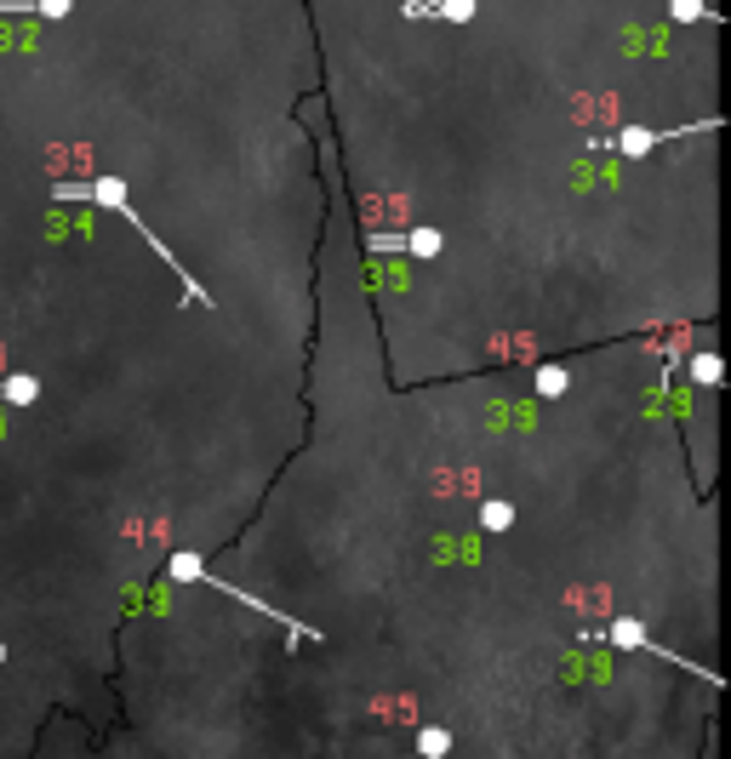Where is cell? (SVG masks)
Listing matches in <instances>:
<instances>
[{"label":"cell","instance_id":"cell-8","mask_svg":"<svg viewBox=\"0 0 731 759\" xmlns=\"http://www.w3.org/2000/svg\"><path fill=\"white\" fill-rule=\"evenodd\" d=\"M0 400H7V406H35V400H40V377H29V371L0 377Z\"/></svg>","mask_w":731,"mask_h":759},{"label":"cell","instance_id":"cell-6","mask_svg":"<svg viewBox=\"0 0 731 759\" xmlns=\"http://www.w3.org/2000/svg\"><path fill=\"white\" fill-rule=\"evenodd\" d=\"M17 12H35L47 24H58V17L75 12V0H0V17H17Z\"/></svg>","mask_w":731,"mask_h":759},{"label":"cell","instance_id":"cell-2","mask_svg":"<svg viewBox=\"0 0 731 759\" xmlns=\"http://www.w3.org/2000/svg\"><path fill=\"white\" fill-rule=\"evenodd\" d=\"M172 577H177V583H206V589H217V594H229V599H240V606H247V611H263V617H275L280 622V629L286 634H292V640H320L315 629H303V622L298 617H286V611H275V606H263V599L257 594H247V589H235V583H224V577H212L206 566H201V554H172V566H166Z\"/></svg>","mask_w":731,"mask_h":759},{"label":"cell","instance_id":"cell-1","mask_svg":"<svg viewBox=\"0 0 731 759\" xmlns=\"http://www.w3.org/2000/svg\"><path fill=\"white\" fill-rule=\"evenodd\" d=\"M52 200H92V206H103V212H115V217H126L131 223V229H138L143 235V245H154V257H161V263H172V269L177 275H184V292L194 298V303H206L212 308V298L201 292V286H194V275L184 269V257H177L172 252V245L161 240V235H154L149 229V223L138 217V206H131V189L121 184V177H80V184H52Z\"/></svg>","mask_w":731,"mask_h":759},{"label":"cell","instance_id":"cell-11","mask_svg":"<svg viewBox=\"0 0 731 759\" xmlns=\"http://www.w3.org/2000/svg\"><path fill=\"white\" fill-rule=\"evenodd\" d=\"M531 383H538V394L560 400L566 394V366H538V371H531Z\"/></svg>","mask_w":731,"mask_h":759},{"label":"cell","instance_id":"cell-5","mask_svg":"<svg viewBox=\"0 0 731 759\" xmlns=\"http://www.w3.org/2000/svg\"><path fill=\"white\" fill-rule=\"evenodd\" d=\"M401 252H412L417 263H434L440 252H446V235L429 229V223H412V229H401Z\"/></svg>","mask_w":731,"mask_h":759},{"label":"cell","instance_id":"cell-10","mask_svg":"<svg viewBox=\"0 0 731 759\" xmlns=\"http://www.w3.org/2000/svg\"><path fill=\"white\" fill-rule=\"evenodd\" d=\"M480 526L486 531H508V526H515V503H503V497L480 503Z\"/></svg>","mask_w":731,"mask_h":759},{"label":"cell","instance_id":"cell-7","mask_svg":"<svg viewBox=\"0 0 731 759\" xmlns=\"http://www.w3.org/2000/svg\"><path fill=\"white\" fill-rule=\"evenodd\" d=\"M685 377H692L697 389H720L726 383V360L715 349H703V354H692V360H685Z\"/></svg>","mask_w":731,"mask_h":759},{"label":"cell","instance_id":"cell-9","mask_svg":"<svg viewBox=\"0 0 731 759\" xmlns=\"http://www.w3.org/2000/svg\"><path fill=\"white\" fill-rule=\"evenodd\" d=\"M417 754H424V759H446L452 754V731L446 725H424V731H417Z\"/></svg>","mask_w":731,"mask_h":759},{"label":"cell","instance_id":"cell-3","mask_svg":"<svg viewBox=\"0 0 731 759\" xmlns=\"http://www.w3.org/2000/svg\"><path fill=\"white\" fill-rule=\"evenodd\" d=\"M685 131H692V126H623V131H612L601 149H617V154H634V161H640V154H652L657 143H680Z\"/></svg>","mask_w":731,"mask_h":759},{"label":"cell","instance_id":"cell-13","mask_svg":"<svg viewBox=\"0 0 731 759\" xmlns=\"http://www.w3.org/2000/svg\"><path fill=\"white\" fill-rule=\"evenodd\" d=\"M0 662H7V645H0Z\"/></svg>","mask_w":731,"mask_h":759},{"label":"cell","instance_id":"cell-4","mask_svg":"<svg viewBox=\"0 0 731 759\" xmlns=\"http://www.w3.org/2000/svg\"><path fill=\"white\" fill-rule=\"evenodd\" d=\"M601 640L612 645V652H646V657H669V662H685V657H675V652H663V645L646 634V622H634V617H612L606 629H601Z\"/></svg>","mask_w":731,"mask_h":759},{"label":"cell","instance_id":"cell-12","mask_svg":"<svg viewBox=\"0 0 731 759\" xmlns=\"http://www.w3.org/2000/svg\"><path fill=\"white\" fill-rule=\"evenodd\" d=\"M669 12L680 24H697V17H715V7H703V0H669Z\"/></svg>","mask_w":731,"mask_h":759}]
</instances>
